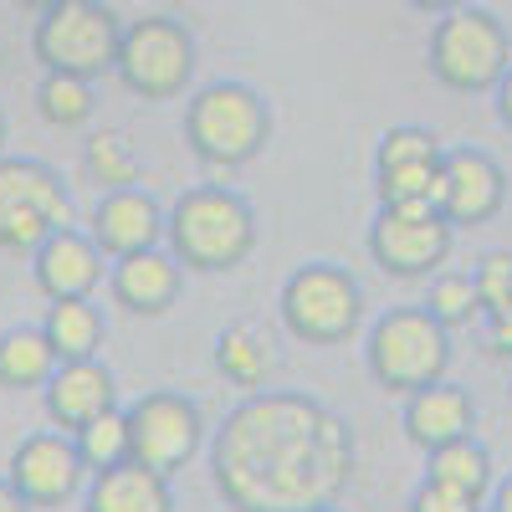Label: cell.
I'll use <instances>...</instances> for the list:
<instances>
[{"label": "cell", "mask_w": 512, "mask_h": 512, "mask_svg": "<svg viewBox=\"0 0 512 512\" xmlns=\"http://www.w3.org/2000/svg\"><path fill=\"white\" fill-rule=\"evenodd\" d=\"M16 6H21V11H36V16H41V11H52V6H62V0H16Z\"/></svg>", "instance_id": "d590c367"}, {"label": "cell", "mask_w": 512, "mask_h": 512, "mask_svg": "<svg viewBox=\"0 0 512 512\" xmlns=\"http://www.w3.org/2000/svg\"><path fill=\"white\" fill-rule=\"evenodd\" d=\"M425 482H436V487H451L461 497H472L487 507L492 487H497V466H492V451L477 441V436H466V441H451L441 451H425Z\"/></svg>", "instance_id": "7402d4cb"}, {"label": "cell", "mask_w": 512, "mask_h": 512, "mask_svg": "<svg viewBox=\"0 0 512 512\" xmlns=\"http://www.w3.org/2000/svg\"><path fill=\"white\" fill-rule=\"evenodd\" d=\"M0 512H31V507H26V497H21L6 477H0Z\"/></svg>", "instance_id": "e575fe53"}, {"label": "cell", "mask_w": 512, "mask_h": 512, "mask_svg": "<svg viewBox=\"0 0 512 512\" xmlns=\"http://www.w3.org/2000/svg\"><path fill=\"white\" fill-rule=\"evenodd\" d=\"M472 282H477V297H482V318L507 313L512 308V251H487L472 267Z\"/></svg>", "instance_id": "f1b7e54d"}, {"label": "cell", "mask_w": 512, "mask_h": 512, "mask_svg": "<svg viewBox=\"0 0 512 512\" xmlns=\"http://www.w3.org/2000/svg\"><path fill=\"white\" fill-rule=\"evenodd\" d=\"M118 41H123V21L113 6H103V0H62V6L36 16L31 57L41 72L98 82L118 62Z\"/></svg>", "instance_id": "8992f818"}, {"label": "cell", "mask_w": 512, "mask_h": 512, "mask_svg": "<svg viewBox=\"0 0 512 512\" xmlns=\"http://www.w3.org/2000/svg\"><path fill=\"white\" fill-rule=\"evenodd\" d=\"M52 374H57V354L47 344V333H41V323H16L0 333V390L41 395Z\"/></svg>", "instance_id": "603a6c76"}, {"label": "cell", "mask_w": 512, "mask_h": 512, "mask_svg": "<svg viewBox=\"0 0 512 512\" xmlns=\"http://www.w3.org/2000/svg\"><path fill=\"white\" fill-rule=\"evenodd\" d=\"M36 113L47 118L52 128H82L98 113V93L93 82L82 77H62V72H41V88H36Z\"/></svg>", "instance_id": "4316f807"}, {"label": "cell", "mask_w": 512, "mask_h": 512, "mask_svg": "<svg viewBox=\"0 0 512 512\" xmlns=\"http://www.w3.org/2000/svg\"><path fill=\"white\" fill-rule=\"evenodd\" d=\"M82 169H88V180L103 195L139 185V154H134L123 128H103V134H93L88 144H82Z\"/></svg>", "instance_id": "cb8c5ba5"}, {"label": "cell", "mask_w": 512, "mask_h": 512, "mask_svg": "<svg viewBox=\"0 0 512 512\" xmlns=\"http://www.w3.org/2000/svg\"><path fill=\"white\" fill-rule=\"evenodd\" d=\"M507 205V175L487 149H446L441 159V185H436V210L456 231H477L502 216Z\"/></svg>", "instance_id": "5bb4252c"}, {"label": "cell", "mask_w": 512, "mask_h": 512, "mask_svg": "<svg viewBox=\"0 0 512 512\" xmlns=\"http://www.w3.org/2000/svg\"><path fill=\"white\" fill-rule=\"evenodd\" d=\"M195 62H200L195 57V36H190L185 21L144 16V21H123L113 77L144 103H175L195 82Z\"/></svg>", "instance_id": "ba28073f"}, {"label": "cell", "mask_w": 512, "mask_h": 512, "mask_svg": "<svg viewBox=\"0 0 512 512\" xmlns=\"http://www.w3.org/2000/svg\"><path fill=\"white\" fill-rule=\"evenodd\" d=\"M318 512H344V507H318Z\"/></svg>", "instance_id": "74e56055"}, {"label": "cell", "mask_w": 512, "mask_h": 512, "mask_svg": "<svg viewBox=\"0 0 512 512\" xmlns=\"http://www.w3.org/2000/svg\"><path fill=\"white\" fill-rule=\"evenodd\" d=\"M41 410H47L52 431H88L93 420H103L108 410H118V379L103 359H77V364H57V374L41 390Z\"/></svg>", "instance_id": "e0dca14e"}, {"label": "cell", "mask_w": 512, "mask_h": 512, "mask_svg": "<svg viewBox=\"0 0 512 512\" xmlns=\"http://www.w3.org/2000/svg\"><path fill=\"white\" fill-rule=\"evenodd\" d=\"M354 425L308 390H251L210 431V482L231 512H318L354 482Z\"/></svg>", "instance_id": "6da1fadb"}, {"label": "cell", "mask_w": 512, "mask_h": 512, "mask_svg": "<svg viewBox=\"0 0 512 512\" xmlns=\"http://www.w3.org/2000/svg\"><path fill=\"white\" fill-rule=\"evenodd\" d=\"M185 292V267L169 256V246H149L134 256H118L108 267V297L113 308L134 318H164Z\"/></svg>", "instance_id": "ac0fdd59"}, {"label": "cell", "mask_w": 512, "mask_h": 512, "mask_svg": "<svg viewBox=\"0 0 512 512\" xmlns=\"http://www.w3.org/2000/svg\"><path fill=\"white\" fill-rule=\"evenodd\" d=\"M487 349L497 359H512V313H492L487 318Z\"/></svg>", "instance_id": "4dcf8cb0"}, {"label": "cell", "mask_w": 512, "mask_h": 512, "mask_svg": "<svg viewBox=\"0 0 512 512\" xmlns=\"http://www.w3.org/2000/svg\"><path fill=\"white\" fill-rule=\"evenodd\" d=\"M374 267L384 277H436L451 262V246H456V226L441 216L436 205H379L369 236H364Z\"/></svg>", "instance_id": "8fae6325"}, {"label": "cell", "mask_w": 512, "mask_h": 512, "mask_svg": "<svg viewBox=\"0 0 512 512\" xmlns=\"http://www.w3.org/2000/svg\"><path fill=\"white\" fill-rule=\"evenodd\" d=\"M164 226H169V210H164L144 185H128V190L98 195L93 221H88V236L98 241V251L108 256V262H118V256L164 246Z\"/></svg>", "instance_id": "2e32d148"}, {"label": "cell", "mask_w": 512, "mask_h": 512, "mask_svg": "<svg viewBox=\"0 0 512 512\" xmlns=\"http://www.w3.org/2000/svg\"><path fill=\"white\" fill-rule=\"evenodd\" d=\"M216 369H221L231 384H241L246 395H251V390H262V379H267V369H272L267 338L256 333L251 323L226 328V333L216 338Z\"/></svg>", "instance_id": "d4e9b609"}, {"label": "cell", "mask_w": 512, "mask_h": 512, "mask_svg": "<svg viewBox=\"0 0 512 512\" xmlns=\"http://www.w3.org/2000/svg\"><path fill=\"white\" fill-rule=\"evenodd\" d=\"M497 118H502V128H512V67H507V77L497 82Z\"/></svg>", "instance_id": "1f68e13d"}, {"label": "cell", "mask_w": 512, "mask_h": 512, "mask_svg": "<svg viewBox=\"0 0 512 512\" xmlns=\"http://www.w3.org/2000/svg\"><path fill=\"white\" fill-rule=\"evenodd\" d=\"M405 512H487V507L472 502V497H461V492H451V487H436V482L420 477V487L410 492Z\"/></svg>", "instance_id": "f546056e"}, {"label": "cell", "mask_w": 512, "mask_h": 512, "mask_svg": "<svg viewBox=\"0 0 512 512\" xmlns=\"http://www.w3.org/2000/svg\"><path fill=\"white\" fill-rule=\"evenodd\" d=\"M277 318L297 344L338 349L364 323V287L338 262H303L277 292Z\"/></svg>", "instance_id": "5b68a950"}, {"label": "cell", "mask_w": 512, "mask_h": 512, "mask_svg": "<svg viewBox=\"0 0 512 512\" xmlns=\"http://www.w3.org/2000/svg\"><path fill=\"white\" fill-rule=\"evenodd\" d=\"M487 512H512V472L497 477V487H492V497H487Z\"/></svg>", "instance_id": "d6a6232c"}, {"label": "cell", "mask_w": 512, "mask_h": 512, "mask_svg": "<svg viewBox=\"0 0 512 512\" xmlns=\"http://www.w3.org/2000/svg\"><path fill=\"white\" fill-rule=\"evenodd\" d=\"M364 364H369V379L384 395L410 400L415 390H431V384H441L451 374V333L420 303L384 308L369 323Z\"/></svg>", "instance_id": "277c9868"}, {"label": "cell", "mask_w": 512, "mask_h": 512, "mask_svg": "<svg viewBox=\"0 0 512 512\" xmlns=\"http://www.w3.org/2000/svg\"><path fill=\"white\" fill-rule=\"evenodd\" d=\"M420 308L431 313L446 333L472 328V323L482 318V297H477L472 272H451V267H441V272L431 277V287H425V303H420Z\"/></svg>", "instance_id": "484cf974"}, {"label": "cell", "mask_w": 512, "mask_h": 512, "mask_svg": "<svg viewBox=\"0 0 512 512\" xmlns=\"http://www.w3.org/2000/svg\"><path fill=\"white\" fill-rule=\"evenodd\" d=\"M77 456L88 466V477L98 472H113V466H128L134 461V441H128V420H123V405L108 410L103 420H93L88 431H77Z\"/></svg>", "instance_id": "83f0119b"}, {"label": "cell", "mask_w": 512, "mask_h": 512, "mask_svg": "<svg viewBox=\"0 0 512 512\" xmlns=\"http://www.w3.org/2000/svg\"><path fill=\"white\" fill-rule=\"evenodd\" d=\"M0 154H6V113H0Z\"/></svg>", "instance_id": "8d00e7d4"}, {"label": "cell", "mask_w": 512, "mask_h": 512, "mask_svg": "<svg viewBox=\"0 0 512 512\" xmlns=\"http://www.w3.org/2000/svg\"><path fill=\"white\" fill-rule=\"evenodd\" d=\"M272 139V103L251 88V82L221 77L205 82L185 103V144L210 169H241Z\"/></svg>", "instance_id": "3957f363"}, {"label": "cell", "mask_w": 512, "mask_h": 512, "mask_svg": "<svg viewBox=\"0 0 512 512\" xmlns=\"http://www.w3.org/2000/svg\"><path fill=\"white\" fill-rule=\"evenodd\" d=\"M82 512H175V482L149 472L139 461H128V466L88 477Z\"/></svg>", "instance_id": "ffe728a7"}, {"label": "cell", "mask_w": 512, "mask_h": 512, "mask_svg": "<svg viewBox=\"0 0 512 512\" xmlns=\"http://www.w3.org/2000/svg\"><path fill=\"white\" fill-rule=\"evenodd\" d=\"M507 313H512V308H507Z\"/></svg>", "instance_id": "f35d334b"}, {"label": "cell", "mask_w": 512, "mask_h": 512, "mask_svg": "<svg viewBox=\"0 0 512 512\" xmlns=\"http://www.w3.org/2000/svg\"><path fill=\"white\" fill-rule=\"evenodd\" d=\"M256 241H262L256 210L231 185H190L175 205H169L164 246L185 272H200V277L236 272V267H246Z\"/></svg>", "instance_id": "7a4b0ae2"}, {"label": "cell", "mask_w": 512, "mask_h": 512, "mask_svg": "<svg viewBox=\"0 0 512 512\" xmlns=\"http://www.w3.org/2000/svg\"><path fill=\"white\" fill-rule=\"evenodd\" d=\"M446 144L420 123H395L374 149V195L379 205H436Z\"/></svg>", "instance_id": "7c38bea8"}, {"label": "cell", "mask_w": 512, "mask_h": 512, "mask_svg": "<svg viewBox=\"0 0 512 512\" xmlns=\"http://www.w3.org/2000/svg\"><path fill=\"white\" fill-rule=\"evenodd\" d=\"M425 62H431V77L451 93H497V82L512 67V36L492 11L461 6L436 16Z\"/></svg>", "instance_id": "52a82bcc"}, {"label": "cell", "mask_w": 512, "mask_h": 512, "mask_svg": "<svg viewBox=\"0 0 512 512\" xmlns=\"http://www.w3.org/2000/svg\"><path fill=\"white\" fill-rule=\"evenodd\" d=\"M123 420H128V441H134V461L169 482L200 456L210 436L200 400H190L185 390H144L139 400L123 405Z\"/></svg>", "instance_id": "30bf717a"}, {"label": "cell", "mask_w": 512, "mask_h": 512, "mask_svg": "<svg viewBox=\"0 0 512 512\" xmlns=\"http://www.w3.org/2000/svg\"><path fill=\"white\" fill-rule=\"evenodd\" d=\"M41 333L57 354V364H77V359H103L108 344V318L93 297H72V303H52L41 313Z\"/></svg>", "instance_id": "44dd1931"}, {"label": "cell", "mask_w": 512, "mask_h": 512, "mask_svg": "<svg viewBox=\"0 0 512 512\" xmlns=\"http://www.w3.org/2000/svg\"><path fill=\"white\" fill-rule=\"evenodd\" d=\"M477 395L466 390V384L456 379H441L431 384V390H415L400 410V425H405V436L410 446L420 451H441L451 441H466V436H477Z\"/></svg>", "instance_id": "d6986e66"}, {"label": "cell", "mask_w": 512, "mask_h": 512, "mask_svg": "<svg viewBox=\"0 0 512 512\" xmlns=\"http://www.w3.org/2000/svg\"><path fill=\"white\" fill-rule=\"evenodd\" d=\"M108 256L98 251V241L77 226H62L57 236H47L31 251V282L47 303H72V297H93L98 287H108Z\"/></svg>", "instance_id": "9a60e30c"}, {"label": "cell", "mask_w": 512, "mask_h": 512, "mask_svg": "<svg viewBox=\"0 0 512 512\" xmlns=\"http://www.w3.org/2000/svg\"><path fill=\"white\" fill-rule=\"evenodd\" d=\"M6 482L26 497L31 512H52L77 492H88V466H82L77 441L67 431H36L11 451Z\"/></svg>", "instance_id": "4fadbf2b"}, {"label": "cell", "mask_w": 512, "mask_h": 512, "mask_svg": "<svg viewBox=\"0 0 512 512\" xmlns=\"http://www.w3.org/2000/svg\"><path fill=\"white\" fill-rule=\"evenodd\" d=\"M72 226V190L47 159L0 154V251H36Z\"/></svg>", "instance_id": "9c48e42d"}, {"label": "cell", "mask_w": 512, "mask_h": 512, "mask_svg": "<svg viewBox=\"0 0 512 512\" xmlns=\"http://www.w3.org/2000/svg\"><path fill=\"white\" fill-rule=\"evenodd\" d=\"M405 6H415V11H425V16H446V11L472 6V0H405Z\"/></svg>", "instance_id": "836d02e7"}]
</instances>
